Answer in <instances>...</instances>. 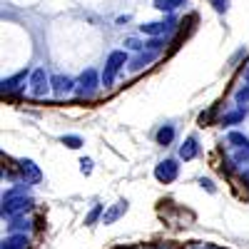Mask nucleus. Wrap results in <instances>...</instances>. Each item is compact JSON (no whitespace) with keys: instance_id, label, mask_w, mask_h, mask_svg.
<instances>
[{"instance_id":"nucleus-1","label":"nucleus","mask_w":249,"mask_h":249,"mask_svg":"<svg viewBox=\"0 0 249 249\" xmlns=\"http://www.w3.org/2000/svg\"><path fill=\"white\" fill-rule=\"evenodd\" d=\"M33 204H35V199L28 197L25 184H18V187H13V190H8V192L3 195V214H5V217L25 214V212L33 210Z\"/></svg>"},{"instance_id":"nucleus-2","label":"nucleus","mask_w":249,"mask_h":249,"mask_svg":"<svg viewBox=\"0 0 249 249\" xmlns=\"http://www.w3.org/2000/svg\"><path fill=\"white\" fill-rule=\"evenodd\" d=\"M100 88H102V72H97L95 68H88V70H82L80 77H77L75 95L80 100H92V97H97Z\"/></svg>"},{"instance_id":"nucleus-3","label":"nucleus","mask_w":249,"mask_h":249,"mask_svg":"<svg viewBox=\"0 0 249 249\" xmlns=\"http://www.w3.org/2000/svg\"><path fill=\"white\" fill-rule=\"evenodd\" d=\"M130 62L127 50H112L105 60V68H102V88H112L117 75L124 70V65Z\"/></svg>"},{"instance_id":"nucleus-4","label":"nucleus","mask_w":249,"mask_h":249,"mask_svg":"<svg viewBox=\"0 0 249 249\" xmlns=\"http://www.w3.org/2000/svg\"><path fill=\"white\" fill-rule=\"evenodd\" d=\"M50 77H53V75H48L45 68H35V70L30 72V80H28V92H30V97L43 100V97L53 95V82H50Z\"/></svg>"},{"instance_id":"nucleus-5","label":"nucleus","mask_w":249,"mask_h":249,"mask_svg":"<svg viewBox=\"0 0 249 249\" xmlns=\"http://www.w3.org/2000/svg\"><path fill=\"white\" fill-rule=\"evenodd\" d=\"M30 72L33 70H18L15 75H8L0 80V92H3L5 97H13V95H20L25 92V85L30 80Z\"/></svg>"},{"instance_id":"nucleus-6","label":"nucleus","mask_w":249,"mask_h":249,"mask_svg":"<svg viewBox=\"0 0 249 249\" xmlns=\"http://www.w3.org/2000/svg\"><path fill=\"white\" fill-rule=\"evenodd\" d=\"M177 177H179V160L164 157V160H160V162L155 164V179H157L160 184H170V182H175Z\"/></svg>"},{"instance_id":"nucleus-7","label":"nucleus","mask_w":249,"mask_h":249,"mask_svg":"<svg viewBox=\"0 0 249 249\" xmlns=\"http://www.w3.org/2000/svg\"><path fill=\"white\" fill-rule=\"evenodd\" d=\"M172 30H177V18L170 13L164 20H152V23H142L140 33L144 37H152V35H170Z\"/></svg>"},{"instance_id":"nucleus-8","label":"nucleus","mask_w":249,"mask_h":249,"mask_svg":"<svg viewBox=\"0 0 249 249\" xmlns=\"http://www.w3.org/2000/svg\"><path fill=\"white\" fill-rule=\"evenodd\" d=\"M50 82H53V97H57V100L70 97V95L75 92V88H77V80L70 77V75H62V72L53 75Z\"/></svg>"},{"instance_id":"nucleus-9","label":"nucleus","mask_w":249,"mask_h":249,"mask_svg":"<svg viewBox=\"0 0 249 249\" xmlns=\"http://www.w3.org/2000/svg\"><path fill=\"white\" fill-rule=\"evenodd\" d=\"M18 172H20V177H23L25 184H37L40 179H43V170H40L37 162L30 160V157L18 160Z\"/></svg>"},{"instance_id":"nucleus-10","label":"nucleus","mask_w":249,"mask_h":249,"mask_svg":"<svg viewBox=\"0 0 249 249\" xmlns=\"http://www.w3.org/2000/svg\"><path fill=\"white\" fill-rule=\"evenodd\" d=\"M199 155H202V144H199L197 135H187L184 142L179 144V160H182V162H192V160H197Z\"/></svg>"},{"instance_id":"nucleus-11","label":"nucleus","mask_w":249,"mask_h":249,"mask_svg":"<svg viewBox=\"0 0 249 249\" xmlns=\"http://www.w3.org/2000/svg\"><path fill=\"white\" fill-rule=\"evenodd\" d=\"M157 57H160V53H152V50H140L135 57H130L127 70H130V72H140V70H144V68H150Z\"/></svg>"},{"instance_id":"nucleus-12","label":"nucleus","mask_w":249,"mask_h":249,"mask_svg":"<svg viewBox=\"0 0 249 249\" xmlns=\"http://www.w3.org/2000/svg\"><path fill=\"white\" fill-rule=\"evenodd\" d=\"M247 115H249L247 105H237V107L227 110V112L219 117V124H222V127H232V124H239V122H244V117H247Z\"/></svg>"},{"instance_id":"nucleus-13","label":"nucleus","mask_w":249,"mask_h":249,"mask_svg":"<svg viewBox=\"0 0 249 249\" xmlns=\"http://www.w3.org/2000/svg\"><path fill=\"white\" fill-rule=\"evenodd\" d=\"M127 207H130V202H127V199H117V202L110 207V210H107L105 214H102V224H115L124 212H127Z\"/></svg>"},{"instance_id":"nucleus-14","label":"nucleus","mask_w":249,"mask_h":249,"mask_svg":"<svg viewBox=\"0 0 249 249\" xmlns=\"http://www.w3.org/2000/svg\"><path fill=\"white\" fill-rule=\"evenodd\" d=\"M28 247H30L28 232H10V237L3 239V249H28Z\"/></svg>"},{"instance_id":"nucleus-15","label":"nucleus","mask_w":249,"mask_h":249,"mask_svg":"<svg viewBox=\"0 0 249 249\" xmlns=\"http://www.w3.org/2000/svg\"><path fill=\"white\" fill-rule=\"evenodd\" d=\"M175 137H177V127L175 124H162V127L155 132V142L157 144H162V147H167V144H172L175 142Z\"/></svg>"},{"instance_id":"nucleus-16","label":"nucleus","mask_w":249,"mask_h":249,"mask_svg":"<svg viewBox=\"0 0 249 249\" xmlns=\"http://www.w3.org/2000/svg\"><path fill=\"white\" fill-rule=\"evenodd\" d=\"M170 45V35H152L144 40V50H152V53H164V48Z\"/></svg>"},{"instance_id":"nucleus-17","label":"nucleus","mask_w":249,"mask_h":249,"mask_svg":"<svg viewBox=\"0 0 249 249\" xmlns=\"http://www.w3.org/2000/svg\"><path fill=\"white\" fill-rule=\"evenodd\" d=\"M227 144H230V150H244L249 147V137L239 130H230L227 132Z\"/></svg>"},{"instance_id":"nucleus-18","label":"nucleus","mask_w":249,"mask_h":249,"mask_svg":"<svg viewBox=\"0 0 249 249\" xmlns=\"http://www.w3.org/2000/svg\"><path fill=\"white\" fill-rule=\"evenodd\" d=\"M234 102H237V105H247V102H249V68L244 70V82L239 85V90L234 92Z\"/></svg>"},{"instance_id":"nucleus-19","label":"nucleus","mask_w":249,"mask_h":249,"mask_svg":"<svg viewBox=\"0 0 249 249\" xmlns=\"http://www.w3.org/2000/svg\"><path fill=\"white\" fill-rule=\"evenodd\" d=\"M187 3V0H155V8L160 10V13H175L179 5H184Z\"/></svg>"},{"instance_id":"nucleus-20","label":"nucleus","mask_w":249,"mask_h":249,"mask_svg":"<svg viewBox=\"0 0 249 249\" xmlns=\"http://www.w3.org/2000/svg\"><path fill=\"white\" fill-rule=\"evenodd\" d=\"M60 142L65 144L68 150H80L82 144H85V142H82V137H80V135H62V137H60Z\"/></svg>"},{"instance_id":"nucleus-21","label":"nucleus","mask_w":249,"mask_h":249,"mask_svg":"<svg viewBox=\"0 0 249 249\" xmlns=\"http://www.w3.org/2000/svg\"><path fill=\"white\" fill-rule=\"evenodd\" d=\"M10 232H30V222L23 219V214H18V217H10Z\"/></svg>"},{"instance_id":"nucleus-22","label":"nucleus","mask_w":249,"mask_h":249,"mask_svg":"<svg viewBox=\"0 0 249 249\" xmlns=\"http://www.w3.org/2000/svg\"><path fill=\"white\" fill-rule=\"evenodd\" d=\"M102 214H105V204H95L92 210H90V214L85 217V224H90V227H92L97 219H102Z\"/></svg>"},{"instance_id":"nucleus-23","label":"nucleus","mask_w":249,"mask_h":249,"mask_svg":"<svg viewBox=\"0 0 249 249\" xmlns=\"http://www.w3.org/2000/svg\"><path fill=\"white\" fill-rule=\"evenodd\" d=\"M247 162H249V147L232 150V164H247Z\"/></svg>"},{"instance_id":"nucleus-24","label":"nucleus","mask_w":249,"mask_h":249,"mask_svg":"<svg viewBox=\"0 0 249 249\" xmlns=\"http://www.w3.org/2000/svg\"><path fill=\"white\" fill-rule=\"evenodd\" d=\"M124 50H144V40H140V37H124Z\"/></svg>"},{"instance_id":"nucleus-25","label":"nucleus","mask_w":249,"mask_h":249,"mask_svg":"<svg viewBox=\"0 0 249 249\" xmlns=\"http://www.w3.org/2000/svg\"><path fill=\"white\" fill-rule=\"evenodd\" d=\"M210 5L214 8V13L224 15L227 10H230V0H210Z\"/></svg>"},{"instance_id":"nucleus-26","label":"nucleus","mask_w":249,"mask_h":249,"mask_svg":"<svg viewBox=\"0 0 249 249\" xmlns=\"http://www.w3.org/2000/svg\"><path fill=\"white\" fill-rule=\"evenodd\" d=\"M80 172H82V175H90V172H92V160H90V157H82V160H80Z\"/></svg>"},{"instance_id":"nucleus-27","label":"nucleus","mask_w":249,"mask_h":249,"mask_svg":"<svg viewBox=\"0 0 249 249\" xmlns=\"http://www.w3.org/2000/svg\"><path fill=\"white\" fill-rule=\"evenodd\" d=\"M199 184H202V190H207L210 195H214V192H217V187H214V182H212L210 177H202V179H199Z\"/></svg>"},{"instance_id":"nucleus-28","label":"nucleus","mask_w":249,"mask_h":249,"mask_svg":"<svg viewBox=\"0 0 249 249\" xmlns=\"http://www.w3.org/2000/svg\"><path fill=\"white\" fill-rule=\"evenodd\" d=\"M239 179H242V184H244L247 190H249V167H247V170H244V172L239 175Z\"/></svg>"},{"instance_id":"nucleus-29","label":"nucleus","mask_w":249,"mask_h":249,"mask_svg":"<svg viewBox=\"0 0 249 249\" xmlns=\"http://www.w3.org/2000/svg\"><path fill=\"white\" fill-rule=\"evenodd\" d=\"M210 249H219V247H210Z\"/></svg>"}]
</instances>
